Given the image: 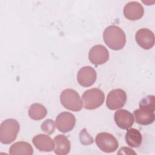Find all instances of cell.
<instances>
[{
    "instance_id": "1",
    "label": "cell",
    "mask_w": 155,
    "mask_h": 155,
    "mask_svg": "<svg viewBox=\"0 0 155 155\" xmlns=\"http://www.w3.org/2000/svg\"><path fill=\"white\" fill-rule=\"evenodd\" d=\"M103 39L106 45L112 50H120L126 43V36L121 28L111 25L104 31Z\"/></svg>"
},
{
    "instance_id": "2",
    "label": "cell",
    "mask_w": 155,
    "mask_h": 155,
    "mask_svg": "<svg viewBox=\"0 0 155 155\" xmlns=\"http://www.w3.org/2000/svg\"><path fill=\"white\" fill-rule=\"evenodd\" d=\"M20 130L19 122L14 119L4 120L0 126V141L4 144H10L16 138Z\"/></svg>"
},
{
    "instance_id": "3",
    "label": "cell",
    "mask_w": 155,
    "mask_h": 155,
    "mask_svg": "<svg viewBox=\"0 0 155 155\" xmlns=\"http://www.w3.org/2000/svg\"><path fill=\"white\" fill-rule=\"evenodd\" d=\"M60 101L62 106L70 111H79L82 108V102L79 93L73 89L67 88L60 95Z\"/></svg>"
},
{
    "instance_id": "4",
    "label": "cell",
    "mask_w": 155,
    "mask_h": 155,
    "mask_svg": "<svg viewBox=\"0 0 155 155\" xmlns=\"http://www.w3.org/2000/svg\"><path fill=\"white\" fill-rule=\"evenodd\" d=\"M84 107L87 110H94L101 107L105 100V94L99 88H93L86 90L82 96Z\"/></svg>"
},
{
    "instance_id": "5",
    "label": "cell",
    "mask_w": 155,
    "mask_h": 155,
    "mask_svg": "<svg viewBox=\"0 0 155 155\" xmlns=\"http://www.w3.org/2000/svg\"><path fill=\"white\" fill-rule=\"evenodd\" d=\"M95 142L99 149L105 153L114 152L119 147L116 138L113 134L107 132L98 133L96 136Z\"/></svg>"
},
{
    "instance_id": "6",
    "label": "cell",
    "mask_w": 155,
    "mask_h": 155,
    "mask_svg": "<svg viewBox=\"0 0 155 155\" xmlns=\"http://www.w3.org/2000/svg\"><path fill=\"white\" fill-rule=\"evenodd\" d=\"M127 94L120 88L110 91L107 97L106 105L111 110L122 108L127 102Z\"/></svg>"
},
{
    "instance_id": "7",
    "label": "cell",
    "mask_w": 155,
    "mask_h": 155,
    "mask_svg": "<svg viewBox=\"0 0 155 155\" xmlns=\"http://www.w3.org/2000/svg\"><path fill=\"white\" fill-rule=\"evenodd\" d=\"M56 126L58 130L64 133L72 130L76 124L75 116L68 111L62 112L56 118Z\"/></svg>"
},
{
    "instance_id": "8",
    "label": "cell",
    "mask_w": 155,
    "mask_h": 155,
    "mask_svg": "<svg viewBox=\"0 0 155 155\" xmlns=\"http://www.w3.org/2000/svg\"><path fill=\"white\" fill-rule=\"evenodd\" d=\"M88 58L93 64L102 65L109 59V52L105 46L100 44L96 45L90 50Z\"/></svg>"
},
{
    "instance_id": "9",
    "label": "cell",
    "mask_w": 155,
    "mask_h": 155,
    "mask_svg": "<svg viewBox=\"0 0 155 155\" xmlns=\"http://www.w3.org/2000/svg\"><path fill=\"white\" fill-rule=\"evenodd\" d=\"M97 78L96 70L90 66L82 67L77 74V81L79 84L84 87L91 86Z\"/></svg>"
},
{
    "instance_id": "10",
    "label": "cell",
    "mask_w": 155,
    "mask_h": 155,
    "mask_svg": "<svg viewBox=\"0 0 155 155\" xmlns=\"http://www.w3.org/2000/svg\"><path fill=\"white\" fill-rule=\"evenodd\" d=\"M135 39L137 44L145 50H149L154 45V33L148 28H142L137 30Z\"/></svg>"
},
{
    "instance_id": "11",
    "label": "cell",
    "mask_w": 155,
    "mask_h": 155,
    "mask_svg": "<svg viewBox=\"0 0 155 155\" xmlns=\"http://www.w3.org/2000/svg\"><path fill=\"white\" fill-rule=\"evenodd\" d=\"M124 16L128 20L136 21L142 18L144 14L143 7L139 2L131 1L128 2L124 7Z\"/></svg>"
},
{
    "instance_id": "12",
    "label": "cell",
    "mask_w": 155,
    "mask_h": 155,
    "mask_svg": "<svg viewBox=\"0 0 155 155\" xmlns=\"http://www.w3.org/2000/svg\"><path fill=\"white\" fill-rule=\"evenodd\" d=\"M114 119L117 126L123 130L131 128L134 122L133 114L124 109L116 111L114 114Z\"/></svg>"
},
{
    "instance_id": "13",
    "label": "cell",
    "mask_w": 155,
    "mask_h": 155,
    "mask_svg": "<svg viewBox=\"0 0 155 155\" xmlns=\"http://www.w3.org/2000/svg\"><path fill=\"white\" fill-rule=\"evenodd\" d=\"M32 142L40 151L50 152L54 149V142L47 134H39L36 135L33 137Z\"/></svg>"
},
{
    "instance_id": "14",
    "label": "cell",
    "mask_w": 155,
    "mask_h": 155,
    "mask_svg": "<svg viewBox=\"0 0 155 155\" xmlns=\"http://www.w3.org/2000/svg\"><path fill=\"white\" fill-rule=\"evenodd\" d=\"M133 116L136 122L142 125L151 124L155 119L154 111L143 108H139L134 110Z\"/></svg>"
},
{
    "instance_id": "15",
    "label": "cell",
    "mask_w": 155,
    "mask_h": 155,
    "mask_svg": "<svg viewBox=\"0 0 155 155\" xmlns=\"http://www.w3.org/2000/svg\"><path fill=\"white\" fill-rule=\"evenodd\" d=\"M54 153L58 155H66L70 153L71 145L68 138L63 134L57 135L54 139Z\"/></svg>"
},
{
    "instance_id": "16",
    "label": "cell",
    "mask_w": 155,
    "mask_h": 155,
    "mask_svg": "<svg viewBox=\"0 0 155 155\" xmlns=\"http://www.w3.org/2000/svg\"><path fill=\"white\" fill-rule=\"evenodd\" d=\"M33 153L32 146L24 141L16 142L13 143L9 149V154L12 155H31Z\"/></svg>"
},
{
    "instance_id": "17",
    "label": "cell",
    "mask_w": 155,
    "mask_h": 155,
    "mask_svg": "<svg viewBox=\"0 0 155 155\" xmlns=\"http://www.w3.org/2000/svg\"><path fill=\"white\" fill-rule=\"evenodd\" d=\"M125 142L128 145L133 148H137L142 143V135L139 130L131 128L127 129L125 136Z\"/></svg>"
},
{
    "instance_id": "18",
    "label": "cell",
    "mask_w": 155,
    "mask_h": 155,
    "mask_svg": "<svg viewBox=\"0 0 155 155\" xmlns=\"http://www.w3.org/2000/svg\"><path fill=\"white\" fill-rule=\"evenodd\" d=\"M28 114L31 119L39 120L44 119L46 116L47 110L41 104L34 103L30 105Z\"/></svg>"
},
{
    "instance_id": "19",
    "label": "cell",
    "mask_w": 155,
    "mask_h": 155,
    "mask_svg": "<svg viewBox=\"0 0 155 155\" xmlns=\"http://www.w3.org/2000/svg\"><path fill=\"white\" fill-rule=\"evenodd\" d=\"M139 108L155 110V97L154 95H148L142 98L139 102Z\"/></svg>"
},
{
    "instance_id": "20",
    "label": "cell",
    "mask_w": 155,
    "mask_h": 155,
    "mask_svg": "<svg viewBox=\"0 0 155 155\" xmlns=\"http://www.w3.org/2000/svg\"><path fill=\"white\" fill-rule=\"evenodd\" d=\"M55 124L54 121L51 119H47L42 122L41 128V130L48 134L53 133L55 131Z\"/></svg>"
},
{
    "instance_id": "21",
    "label": "cell",
    "mask_w": 155,
    "mask_h": 155,
    "mask_svg": "<svg viewBox=\"0 0 155 155\" xmlns=\"http://www.w3.org/2000/svg\"><path fill=\"white\" fill-rule=\"evenodd\" d=\"M79 140L84 145H88L93 143V139L87 132L86 128L82 129L79 133Z\"/></svg>"
},
{
    "instance_id": "22",
    "label": "cell",
    "mask_w": 155,
    "mask_h": 155,
    "mask_svg": "<svg viewBox=\"0 0 155 155\" xmlns=\"http://www.w3.org/2000/svg\"><path fill=\"white\" fill-rule=\"evenodd\" d=\"M118 154H136V153L134 152L133 151V150L128 148V147H124L120 148V150H119Z\"/></svg>"
}]
</instances>
